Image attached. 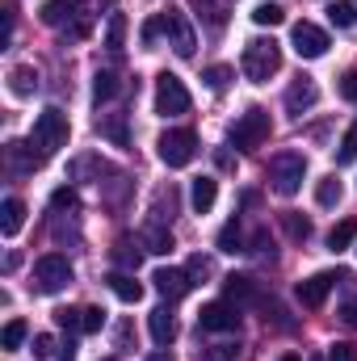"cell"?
<instances>
[{"label":"cell","mask_w":357,"mask_h":361,"mask_svg":"<svg viewBox=\"0 0 357 361\" xmlns=\"http://www.w3.org/2000/svg\"><path fill=\"white\" fill-rule=\"evenodd\" d=\"M341 97H345V101H357V68H349V72L341 76Z\"/></svg>","instance_id":"ee69618b"},{"label":"cell","mask_w":357,"mask_h":361,"mask_svg":"<svg viewBox=\"0 0 357 361\" xmlns=\"http://www.w3.org/2000/svg\"><path fill=\"white\" fill-rule=\"evenodd\" d=\"M206 273H210V261H202V257L189 261V277H206Z\"/></svg>","instance_id":"7dc6e473"},{"label":"cell","mask_w":357,"mask_h":361,"mask_svg":"<svg viewBox=\"0 0 357 361\" xmlns=\"http://www.w3.org/2000/svg\"><path fill=\"white\" fill-rule=\"evenodd\" d=\"M147 361H173V353H152Z\"/></svg>","instance_id":"681fc988"},{"label":"cell","mask_w":357,"mask_h":361,"mask_svg":"<svg viewBox=\"0 0 357 361\" xmlns=\"http://www.w3.org/2000/svg\"><path fill=\"white\" fill-rule=\"evenodd\" d=\"M105 328V311L101 307H85V332H101Z\"/></svg>","instance_id":"7bdbcfd3"},{"label":"cell","mask_w":357,"mask_h":361,"mask_svg":"<svg viewBox=\"0 0 357 361\" xmlns=\"http://www.w3.org/2000/svg\"><path fill=\"white\" fill-rule=\"evenodd\" d=\"M152 281H156V290L164 294V298H185L189 294V269H156L152 273Z\"/></svg>","instance_id":"5bb4252c"},{"label":"cell","mask_w":357,"mask_h":361,"mask_svg":"<svg viewBox=\"0 0 357 361\" xmlns=\"http://www.w3.org/2000/svg\"><path fill=\"white\" fill-rule=\"evenodd\" d=\"M55 361H76V345H72V341H68V345H59Z\"/></svg>","instance_id":"c3c4849f"},{"label":"cell","mask_w":357,"mask_h":361,"mask_svg":"<svg viewBox=\"0 0 357 361\" xmlns=\"http://www.w3.org/2000/svg\"><path fill=\"white\" fill-rule=\"evenodd\" d=\"M164 34H169V47L177 51L181 59H189V55H193L198 38H193V25H189V17H185V13H177V8H169V13H164Z\"/></svg>","instance_id":"8fae6325"},{"label":"cell","mask_w":357,"mask_h":361,"mask_svg":"<svg viewBox=\"0 0 357 361\" xmlns=\"http://www.w3.org/2000/svg\"><path fill=\"white\" fill-rule=\"evenodd\" d=\"M105 361H114V357H105Z\"/></svg>","instance_id":"f5cc1de1"},{"label":"cell","mask_w":357,"mask_h":361,"mask_svg":"<svg viewBox=\"0 0 357 361\" xmlns=\"http://www.w3.org/2000/svg\"><path fill=\"white\" fill-rule=\"evenodd\" d=\"M315 101H320V85H315L311 76H298V80L286 89V114L303 118L307 109H315Z\"/></svg>","instance_id":"7c38bea8"},{"label":"cell","mask_w":357,"mask_h":361,"mask_svg":"<svg viewBox=\"0 0 357 361\" xmlns=\"http://www.w3.org/2000/svg\"><path fill=\"white\" fill-rule=\"evenodd\" d=\"M248 252H257L261 261H273V240H269V231H257V235H253Z\"/></svg>","instance_id":"60d3db41"},{"label":"cell","mask_w":357,"mask_h":361,"mask_svg":"<svg viewBox=\"0 0 357 361\" xmlns=\"http://www.w3.org/2000/svg\"><path fill=\"white\" fill-rule=\"evenodd\" d=\"M189 4H193V13H198L210 30H223L227 17H231V4H236V0H189Z\"/></svg>","instance_id":"2e32d148"},{"label":"cell","mask_w":357,"mask_h":361,"mask_svg":"<svg viewBox=\"0 0 357 361\" xmlns=\"http://www.w3.org/2000/svg\"><path fill=\"white\" fill-rule=\"evenodd\" d=\"M253 21H257V25H265V30H273V25H282V21H286V13H282V4L261 0V4L253 8Z\"/></svg>","instance_id":"f546056e"},{"label":"cell","mask_w":357,"mask_h":361,"mask_svg":"<svg viewBox=\"0 0 357 361\" xmlns=\"http://www.w3.org/2000/svg\"><path fill=\"white\" fill-rule=\"evenodd\" d=\"M198 328L202 332H236L240 328V307L236 302H206L198 311Z\"/></svg>","instance_id":"30bf717a"},{"label":"cell","mask_w":357,"mask_h":361,"mask_svg":"<svg viewBox=\"0 0 357 361\" xmlns=\"http://www.w3.org/2000/svg\"><path fill=\"white\" fill-rule=\"evenodd\" d=\"M265 177H269V185H273V193L294 197V193L303 189V177H307V156H303V152H277V156L269 160Z\"/></svg>","instance_id":"7a4b0ae2"},{"label":"cell","mask_w":357,"mask_h":361,"mask_svg":"<svg viewBox=\"0 0 357 361\" xmlns=\"http://www.w3.org/2000/svg\"><path fill=\"white\" fill-rule=\"evenodd\" d=\"M328 21L341 25V30H353L357 25V4L353 0H332V4H328Z\"/></svg>","instance_id":"d4e9b609"},{"label":"cell","mask_w":357,"mask_h":361,"mask_svg":"<svg viewBox=\"0 0 357 361\" xmlns=\"http://www.w3.org/2000/svg\"><path fill=\"white\" fill-rule=\"evenodd\" d=\"M68 135H72V122H68V114L59 109V105H47L38 118H34V135H30V143L38 147V152H59V147H68Z\"/></svg>","instance_id":"3957f363"},{"label":"cell","mask_w":357,"mask_h":361,"mask_svg":"<svg viewBox=\"0 0 357 361\" xmlns=\"http://www.w3.org/2000/svg\"><path fill=\"white\" fill-rule=\"evenodd\" d=\"M68 281H72V265H68V257L47 252V257L34 261V286H38L42 294H59Z\"/></svg>","instance_id":"52a82bcc"},{"label":"cell","mask_w":357,"mask_h":361,"mask_svg":"<svg viewBox=\"0 0 357 361\" xmlns=\"http://www.w3.org/2000/svg\"><path fill=\"white\" fill-rule=\"evenodd\" d=\"M240 357V345H210V349H202L198 361H236Z\"/></svg>","instance_id":"8d00e7d4"},{"label":"cell","mask_w":357,"mask_h":361,"mask_svg":"<svg viewBox=\"0 0 357 361\" xmlns=\"http://www.w3.org/2000/svg\"><path fill=\"white\" fill-rule=\"evenodd\" d=\"M143 244H147V252H173V231H164V227H147L143 231Z\"/></svg>","instance_id":"1f68e13d"},{"label":"cell","mask_w":357,"mask_h":361,"mask_svg":"<svg viewBox=\"0 0 357 361\" xmlns=\"http://www.w3.org/2000/svg\"><path fill=\"white\" fill-rule=\"evenodd\" d=\"M269 130H273V122H269V109L253 105V109H244V114L231 122V143H236L240 152H257V147L269 139Z\"/></svg>","instance_id":"277c9868"},{"label":"cell","mask_w":357,"mask_h":361,"mask_svg":"<svg viewBox=\"0 0 357 361\" xmlns=\"http://www.w3.org/2000/svg\"><path fill=\"white\" fill-rule=\"evenodd\" d=\"M307 361H328V357H320V353H315V357H307Z\"/></svg>","instance_id":"816d5d0a"},{"label":"cell","mask_w":357,"mask_h":361,"mask_svg":"<svg viewBox=\"0 0 357 361\" xmlns=\"http://www.w3.org/2000/svg\"><path fill=\"white\" fill-rule=\"evenodd\" d=\"M337 281H349V273H345V269L311 273L307 281H298V290H294V294H298V302H303V307H311V311H315V307H324V298L332 294V286H337Z\"/></svg>","instance_id":"ba28073f"},{"label":"cell","mask_w":357,"mask_h":361,"mask_svg":"<svg viewBox=\"0 0 357 361\" xmlns=\"http://www.w3.org/2000/svg\"><path fill=\"white\" fill-rule=\"evenodd\" d=\"M118 92H122L118 72H97V76H92V97H97V105H101V101H114Z\"/></svg>","instance_id":"cb8c5ba5"},{"label":"cell","mask_w":357,"mask_h":361,"mask_svg":"<svg viewBox=\"0 0 357 361\" xmlns=\"http://www.w3.org/2000/svg\"><path fill=\"white\" fill-rule=\"evenodd\" d=\"M219 248L223 252H248V244H244V231H240V223L231 219L223 231H219Z\"/></svg>","instance_id":"f1b7e54d"},{"label":"cell","mask_w":357,"mask_h":361,"mask_svg":"<svg viewBox=\"0 0 357 361\" xmlns=\"http://www.w3.org/2000/svg\"><path fill=\"white\" fill-rule=\"evenodd\" d=\"M8 92H13V97H34V92H38V72H34L30 63L8 68Z\"/></svg>","instance_id":"44dd1931"},{"label":"cell","mask_w":357,"mask_h":361,"mask_svg":"<svg viewBox=\"0 0 357 361\" xmlns=\"http://www.w3.org/2000/svg\"><path fill=\"white\" fill-rule=\"evenodd\" d=\"M147 328H152V341H156V345H173V341H177V319H173L169 307H156L152 319H147Z\"/></svg>","instance_id":"d6986e66"},{"label":"cell","mask_w":357,"mask_h":361,"mask_svg":"<svg viewBox=\"0 0 357 361\" xmlns=\"http://www.w3.org/2000/svg\"><path fill=\"white\" fill-rule=\"evenodd\" d=\"M55 349H59V345H55L47 332H42V336H34V357H38V361H55Z\"/></svg>","instance_id":"b9f144b4"},{"label":"cell","mask_w":357,"mask_h":361,"mask_svg":"<svg viewBox=\"0 0 357 361\" xmlns=\"http://www.w3.org/2000/svg\"><path fill=\"white\" fill-rule=\"evenodd\" d=\"M277 361H303V357H298V353H282Z\"/></svg>","instance_id":"f907efd6"},{"label":"cell","mask_w":357,"mask_h":361,"mask_svg":"<svg viewBox=\"0 0 357 361\" xmlns=\"http://www.w3.org/2000/svg\"><path fill=\"white\" fill-rule=\"evenodd\" d=\"M4 152H8V164H13V173H34V169L47 160V152H34L30 143H8Z\"/></svg>","instance_id":"ac0fdd59"},{"label":"cell","mask_w":357,"mask_h":361,"mask_svg":"<svg viewBox=\"0 0 357 361\" xmlns=\"http://www.w3.org/2000/svg\"><path fill=\"white\" fill-rule=\"evenodd\" d=\"M72 13H76V0H47L42 4V21L47 25H63Z\"/></svg>","instance_id":"83f0119b"},{"label":"cell","mask_w":357,"mask_h":361,"mask_svg":"<svg viewBox=\"0 0 357 361\" xmlns=\"http://www.w3.org/2000/svg\"><path fill=\"white\" fill-rule=\"evenodd\" d=\"M114 261L122 265V273H131V269H139L143 252H139V244H131V240H118V248H114Z\"/></svg>","instance_id":"4dcf8cb0"},{"label":"cell","mask_w":357,"mask_h":361,"mask_svg":"<svg viewBox=\"0 0 357 361\" xmlns=\"http://www.w3.org/2000/svg\"><path fill=\"white\" fill-rule=\"evenodd\" d=\"M357 160V126L345 130V139H341V152H337V164H353Z\"/></svg>","instance_id":"74e56055"},{"label":"cell","mask_w":357,"mask_h":361,"mask_svg":"<svg viewBox=\"0 0 357 361\" xmlns=\"http://www.w3.org/2000/svg\"><path fill=\"white\" fill-rule=\"evenodd\" d=\"M109 290H114V298H118V302H131V307L143 298V286H139L131 273H122V269L109 273Z\"/></svg>","instance_id":"7402d4cb"},{"label":"cell","mask_w":357,"mask_h":361,"mask_svg":"<svg viewBox=\"0 0 357 361\" xmlns=\"http://www.w3.org/2000/svg\"><path fill=\"white\" fill-rule=\"evenodd\" d=\"M214 202H219V180L214 177H198L193 180V189H189V206H193V214H210Z\"/></svg>","instance_id":"9a60e30c"},{"label":"cell","mask_w":357,"mask_h":361,"mask_svg":"<svg viewBox=\"0 0 357 361\" xmlns=\"http://www.w3.org/2000/svg\"><path fill=\"white\" fill-rule=\"evenodd\" d=\"M156 114H160V118L189 114V89H185V80L173 76V72H160V76H156Z\"/></svg>","instance_id":"8992f818"},{"label":"cell","mask_w":357,"mask_h":361,"mask_svg":"<svg viewBox=\"0 0 357 361\" xmlns=\"http://www.w3.org/2000/svg\"><path fill=\"white\" fill-rule=\"evenodd\" d=\"M328 361H357V345H349V341H337V345H328V353H324Z\"/></svg>","instance_id":"ab89813d"},{"label":"cell","mask_w":357,"mask_h":361,"mask_svg":"<svg viewBox=\"0 0 357 361\" xmlns=\"http://www.w3.org/2000/svg\"><path fill=\"white\" fill-rule=\"evenodd\" d=\"M156 152H160V160L169 164V169H189L193 164V156H198V135L193 130H164L160 135V143H156Z\"/></svg>","instance_id":"5b68a950"},{"label":"cell","mask_w":357,"mask_h":361,"mask_svg":"<svg viewBox=\"0 0 357 361\" xmlns=\"http://www.w3.org/2000/svg\"><path fill=\"white\" fill-rule=\"evenodd\" d=\"M160 30H164V13H160V17H152V21H143V30H139V42H143V47H156Z\"/></svg>","instance_id":"f35d334b"},{"label":"cell","mask_w":357,"mask_h":361,"mask_svg":"<svg viewBox=\"0 0 357 361\" xmlns=\"http://www.w3.org/2000/svg\"><path fill=\"white\" fill-rule=\"evenodd\" d=\"M122 38H126V17H122V13H109V30H105V47H109V51H122Z\"/></svg>","instance_id":"d590c367"},{"label":"cell","mask_w":357,"mask_h":361,"mask_svg":"<svg viewBox=\"0 0 357 361\" xmlns=\"http://www.w3.org/2000/svg\"><path fill=\"white\" fill-rule=\"evenodd\" d=\"M341 319H345L349 328H357V298H349V302L341 307Z\"/></svg>","instance_id":"bcb514c9"},{"label":"cell","mask_w":357,"mask_h":361,"mask_svg":"<svg viewBox=\"0 0 357 361\" xmlns=\"http://www.w3.org/2000/svg\"><path fill=\"white\" fill-rule=\"evenodd\" d=\"M240 68H244V76H248L253 85H269V80L282 72V47H277L273 38H253V42L244 47Z\"/></svg>","instance_id":"6da1fadb"},{"label":"cell","mask_w":357,"mask_h":361,"mask_svg":"<svg viewBox=\"0 0 357 361\" xmlns=\"http://www.w3.org/2000/svg\"><path fill=\"white\" fill-rule=\"evenodd\" d=\"M21 227H25V202L21 197H4V206H0V231L13 240Z\"/></svg>","instance_id":"ffe728a7"},{"label":"cell","mask_w":357,"mask_h":361,"mask_svg":"<svg viewBox=\"0 0 357 361\" xmlns=\"http://www.w3.org/2000/svg\"><path fill=\"white\" fill-rule=\"evenodd\" d=\"M25 332H30V328H25V319H8V324H4V332H0V349H8V353H13V349L25 341Z\"/></svg>","instance_id":"e575fe53"},{"label":"cell","mask_w":357,"mask_h":361,"mask_svg":"<svg viewBox=\"0 0 357 361\" xmlns=\"http://www.w3.org/2000/svg\"><path fill=\"white\" fill-rule=\"evenodd\" d=\"M290 47L298 51V59H324L328 55V34L320 30V25H311V21H298L294 30H290Z\"/></svg>","instance_id":"9c48e42d"},{"label":"cell","mask_w":357,"mask_h":361,"mask_svg":"<svg viewBox=\"0 0 357 361\" xmlns=\"http://www.w3.org/2000/svg\"><path fill=\"white\" fill-rule=\"evenodd\" d=\"M51 206H55V210H63V206L72 210V206H76V193H72V189H55V193H51Z\"/></svg>","instance_id":"f6af8a7d"},{"label":"cell","mask_w":357,"mask_h":361,"mask_svg":"<svg viewBox=\"0 0 357 361\" xmlns=\"http://www.w3.org/2000/svg\"><path fill=\"white\" fill-rule=\"evenodd\" d=\"M282 227H286V235H290L294 244H307V240H311V219H303V214H294V210L282 214Z\"/></svg>","instance_id":"484cf974"},{"label":"cell","mask_w":357,"mask_h":361,"mask_svg":"<svg viewBox=\"0 0 357 361\" xmlns=\"http://www.w3.org/2000/svg\"><path fill=\"white\" fill-rule=\"evenodd\" d=\"M357 240V219H341L332 231H328V252H345Z\"/></svg>","instance_id":"603a6c76"},{"label":"cell","mask_w":357,"mask_h":361,"mask_svg":"<svg viewBox=\"0 0 357 361\" xmlns=\"http://www.w3.org/2000/svg\"><path fill=\"white\" fill-rule=\"evenodd\" d=\"M341 197H345V189H341V180H337V177H324L320 185H315V202H320L324 210L341 206Z\"/></svg>","instance_id":"4316f807"},{"label":"cell","mask_w":357,"mask_h":361,"mask_svg":"<svg viewBox=\"0 0 357 361\" xmlns=\"http://www.w3.org/2000/svg\"><path fill=\"white\" fill-rule=\"evenodd\" d=\"M231 76H236V72H231L227 63H214V68H206V72H202V80H206V89H210V92H223L227 85H231Z\"/></svg>","instance_id":"836d02e7"},{"label":"cell","mask_w":357,"mask_h":361,"mask_svg":"<svg viewBox=\"0 0 357 361\" xmlns=\"http://www.w3.org/2000/svg\"><path fill=\"white\" fill-rule=\"evenodd\" d=\"M55 324L63 332H85V307H59L55 311Z\"/></svg>","instance_id":"d6a6232c"},{"label":"cell","mask_w":357,"mask_h":361,"mask_svg":"<svg viewBox=\"0 0 357 361\" xmlns=\"http://www.w3.org/2000/svg\"><path fill=\"white\" fill-rule=\"evenodd\" d=\"M223 290H227V302H236V307H253V302H261V286H257L248 273H231V277H223Z\"/></svg>","instance_id":"4fadbf2b"},{"label":"cell","mask_w":357,"mask_h":361,"mask_svg":"<svg viewBox=\"0 0 357 361\" xmlns=\"http://www.w3.org/2000/svg\"><path fill=\"white\" fill-rule=\"evenodd\" d=\"M97 135L109 139L114 147H126L131 135H126V114H97Z\"/></svg>","instance_id":"e0dca14e"}]
</instances>
